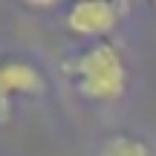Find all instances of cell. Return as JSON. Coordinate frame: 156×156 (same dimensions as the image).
Here are the masks:
<instances>
[{"label": "cell", "instance_id": "5b68a950", "mask_svg": "<svg viewBox=\"0 0 156 156\" xmlns=\"http://www.w3.org/2000/svg\"><path fill=\"white\" fill-rule=\"evenodd\" d=\"M9 98H12V95L6 93L3 87H0V122H3V119L9 116Z\"/></svg>", "mask_w": 156, "mask_h": 156}, {"label": "cell", "instance_id": "3957f363", "mask_svg": "<svg viewBox=\"0 0 156 156\" xmlns=\"http://www.w3.org/2000/svg\"><path fill=\"white\" fill-rule=\"evenodd\" d=\"M0 87L9 95H15V93L38 95V93H44V78L26 61H3L0 64Z\"/></svg>", "mask_w": 156, "mask_h": 156}, {"label": "cell", "instance_id": "7a4b0ae2", "mask_svg": "<svg viewBox=\"0 0 156 156\" xmlns=\"http://www.w3.org/2000/svg\"><path fill=\"white\" fill-rule=\"evenodd\" d=\"M122 17V6L119 3H107V0H81L69 9L67 23L75 35L84 38H101L107 35Z\"/></svg>", "mask_w": 156, "mask_h": 156}, {"label": "cell", "instance_id": "277c9868", "mask_svg": "<svg viewBox=\"0 0 156 156\" xmlns=\"http://www.w3.org/2000/svg\"><path fill=\"white\" fill-rule=\"evenodd\" d=\"M101 153H107V156H151L147 145L139 142V139H133V136H113V139L101 147Z\"/></svg>", "mask_w": 156, "mask_h": 156}, {"label": "cell", "instance_id": "6da1fadb", "mask_svg": "<svg viewBox=\"0 0 156 156\" xmlns=\"http://www.w3.org/2000/svg\"><path fill=\"white\" fill-rule=\"evenodd\" d=\"M67 73L75 78L81 95L95 101H113L127 90L124 58L113 44H95L67 64Z\"/></svg>", "mask_w": 156, "mask_h": 156}]
</instances>
